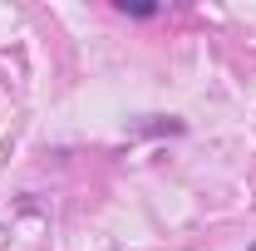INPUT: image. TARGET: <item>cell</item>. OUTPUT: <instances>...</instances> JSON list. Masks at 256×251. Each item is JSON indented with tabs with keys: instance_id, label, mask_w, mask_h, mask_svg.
I'll use <instances>...</instances> for the list:
<instances>
[{
	"instance_id": "cell-1",
	"label": "cell",
	"mask_w": 256,
	"mask_h": 251,
	"mask_svg": "<svg viewBox=\"0 0 256 251\" xmlns=\"http://www.w3.org/2000/svg\"><path fill=\"white\" fill-rule=\"evenodd\" d=\"M114 10L138 15V20H153V15H158V5H148V0H114Z\"/></svg>"
}]
</instances>
